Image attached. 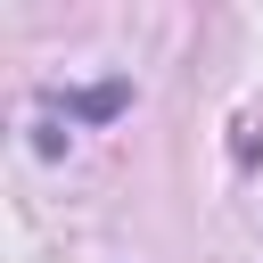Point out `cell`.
<instances>
[]
</instances>
